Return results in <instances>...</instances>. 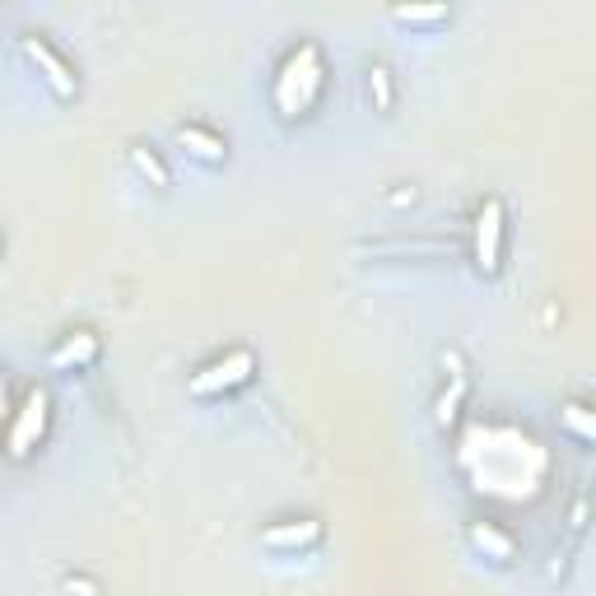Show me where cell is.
<instances>
[{"mask_svg": "<svg viewBox=\"0 0 596 596\" xmlns=\"http://www.w3.org/2000/svg\"><path fill=\"white\" fill-rule=\"evenodd\" d=\"M247 378H252V354L238 350V354H229V359H219V364L201 368V373L191 378V396H215L219 387L229 392V387H238V382H247Z\"/></svg>", "mask_w": 596, "mask_h": 596, "instance_id": "1", "label": "cell"}, {"mask_svg": "<svg viewBox=\"0 0 596 596\" xmlns=\"http://www.w3.org/2000/svg\"><path fill=\"white\" fill-rule=\"evenodd\" d=\"M499 257H503V205L489 201L480 210V229H475V266H480V275H499Z\"/></svg>", "mask_w": 596, "mask_h": 596, "instance_id": "2", "label": "cell"}, {"mask_svg": "<svg viewBox=\"0 0 596 596\" xmlns=\"http://www.w3.org/2000/svg\"><path fill=\"white\" fill-rule=\"evenodd\" d=\"M177 145H182V154H191L196 163H205V168L224 163V140L205 136L201 126H182V131H177Z\"/></svg>", "mask_w": 596, "mask_h": 596, "instance_id": "3", "label": "cell"}, {"mask_svg": "<svg viewBox=\"0 0 596 596\" xmlns=\"http://www.w3.org/2000/svg\"><path fill=\"white\" fill-rule=\"evenodd\" d=\"M98 359V340L89 336V331H75V336L61 345V350H52V368L56 373H70V368H84Z\"/></svg>", "mask_w": 596, "mask_h": 596, "instance_id": "4", "label": "cell"}, {"mask_svg": "<svg viewBox=\"0 0 596 596\" xmlns=\"http://www.w3.org/2000/svg\"><path fill=\"white\" fill-rule=\"evenodd\" d=\"M317 541H322V527L308 522V517H303L298 527H271L266 531V545H271V550H308V545H317Z\"/></svg>", "mask_w": 596, "mask_h": 596, "instance_id": "5", "label": "cell"}, {"mask_svg": "<svg viewBox=\"0 0 596 596\" xmlns=\"http://www.w3.org/2000/svg\"><path fill=\"white\" fill-rule=\"evenodd\" d=\"M392 19L396 24H410V28H434L447 19V5L443 0H410V5H396Z\"/></svg>", "mask_w": 596, "mask_h": 596, "instance_id": "6", "label": "cell"}, {"mask_svg": "<svg viewBox=\"0 0 596 596\" xmlns=\"http://www.w3.org/2000/svg\"><path fill=\"white\" fill-rule=\"evenodd\" d=\"M471 541H475V550H494V555H499V564H503V559H513V541H508V536H499L494 527H475Z\"/></svg>", "mask_w": 596, "mask_h": 596, "instance_id": "7", "label": "cell"}, {"mask_svg": "<svg viewBox=\"0 0 596 596\" xmlns=\"http://www.w3.org/2000/svg\"><path fill=\"white\" fill-rule=\"evenodd\" d=\"M136 168H140V173H154V177H159V187H168V173L159 168V159H154V154L145 159V149H136Z\"/></svg>", "mask_w": 596, "mask_h": 596, "instance_id": "8", "label": "cell"}]
</instances>
